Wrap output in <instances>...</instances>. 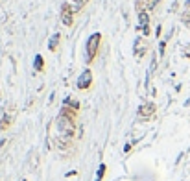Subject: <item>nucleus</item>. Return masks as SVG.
<instances>
[{"instance_id":"423d86ee","label":"nucleus","mask_w":190,"mask_h":181,"mask_svg":"<svg viewBox=\"0 0 190 181\" xmlns=\"http://www.w3.org/2000/svg\"><path fill=\"white\" fill-rule=\"evenodd\" d=\"M59 43H61V33H57V32H56V33L48 39V52H57Z\"/></svg>"},{"instance_id":"20e7f679","label":"nucleus","mask_w":190,"mask_h":181,"mask_svg":"<svg viewBox=\"0 0 190 181\" xmlns=\"http://www.w3.org/2000/svg\"><path fill=\"white\" fill-rule=\"evenodd\" d=\"M74 8L68 4V2H63V6H61V24H65L66 28H70L72 24H74Z\"/></svg>"},{"instance_id":"7ed1b4c3","label":"nucleus","mask_w":190,"mask_h":181,"mask_svg":"<svg viewBox=\"0 0 190 181\" xmlns=\"http://www.w3.org/2000/svg\"><path fill=\"white\" fill-rule=\"evenodd\" d=\"M92 81H94V74H92V70L87 67L83 72L78 76V80H76V89H78V91H89V89L92 87Z\"/></svg>"},{"instance_id":"4468645a","label":"nucleus","mask_w":190,"mask_h":181,"mask_svg":"<svg viewBox=\"0 0 190 181\" xmlns=\"http://www.w3.org/2000/svg\"><path fill=\"white\" fill-rule=\"evenodd\" d=\"M164 50H166V41H161V44H159V56L161 58L164 56Z\"/></svg>"},{"instance_id":"ddd939ff","label":"nucleus","mask_w":190,"mask_h":181,"mask_svg":"<svg viewBox=\"0 0 190 181\" xmlns=\"http://www.w3.org/2000/svg\"><path fill=\"white\" fill-rule=\"evenodd\" d=\"M87 4H89V0H76V2H74V6H72V8H74V13H80Z\"/></svg>"},{"instance_id":"9b49d317","label":"nucleus","mask_w":190,"mask_h":181,"mask_svg":"<svg viewBox=\"0 0 190 181\" xmlns=\"http://www.w3.org/2000/svg\"><path fill=\"white\" fill-rule=\"evenodd\" d=\"M139 24L144 28V26H149V13L144 9V11H139Z\"/></svg>"},{"instance_id":"9d476101","label":"nucleus","mask_w":190,"mask_h":181,"mask_svg":"<svg viewBox=\"0 0 190 181\" xmlns=\"http://www.w3.org/2000/svg\"><path fill=\"white\" fill-rule=\"evenodd\" d=\"M59 115H63L66 118H72V120H76L78 118V111H74V109H70V107H61V111H59Z\"/></svg>"},{"instance_id":"1a4fd4ad","label":"nucleus","mask_w":190,"mask_h":181,"mask_svg":"<svg viewBox=\"0 0 190 181\" xmlns=\"http://www.w3.org/2000/svg\"><path fill=\"white\" fill-rule=\"evenodd\" d=\"M63 105H65V107L74 109V111H78V113H80V107H81V105H80V102L76 100V98H72V96H66L65 102H63Z\"/></svg>"},{"instance_id":"f03ea898","label":"nucleus","mask_w":190,"mask_h":181,"mask_svg":"<svg viewBox=\"0 0 190 181\" xmlns=\"http://www.w3.org/2000/svg\"><path fill=\"white\" fill-rule=\"evenodd\" d=\"M56 126H57V129H59V137L74 139V133H76V120L66 118V117H63V115H57Z\"/></svg>"},{"instance_id":"f257e3e1","label":"nucleus","mask_w":190,"mask_h":181,"mask_svg":"<svg viewBox=\"0 0 190 181\" xmlns=\"http://www.w3.org/2000/svg\"><path fill=\"white\" fill-rule=\"evenodd\" d=\"M102 39L104 35L100 32H94L87 43H85V65H90L92 61L98 58V52H100V46H102Z\"/></svg>"},{"instance_id":"0eeeda50","label":"nucleus","mask_w":190,"mask_h":181,"mask_svg":"<svg viewBox=\"0 0 190 181\" xmlns=\"http://www.w3.org/2000/svg\"><path fill=\"white\" fill-rule=\"evenodd\" d=\"M142 43H144V39H140V37L135 43V56H137V58H142V56L148 52V44H142Z\"/></svg>"},{"instance_id":"6e6552de","label":"nucleus","mask_w":190,"mask_h":181,"mask_svg":"<svg viewBox=\"0 0 190 181\" xmlns=\"http://www.w3.org/2000/svg\"><path fill=\"white\" fill-rule=\"evenodd\" d=\"M33 70L35 72H44V59H42L41 54H35V58H33Z\"/></svg>"},{"instance_id":"6ab92c4d","label":"nucleus","mask_w":190,"mask_h":181,"mask_svg":"<svg viewBox=\"0 0 190 181\" xmlns=\"http://www.w3.org/2000/svg\"><path fill=\"white\" fill-rule=\"evenodd\" d=\"M149 2H151V0H148V4H149Z\"/></svg>"},{"instance_id":"39448f33","label":"nucleus","mask_w":190,"mask_h":181,"mask_svg":"<svg viewBox=\"0 0 190 181\" xmlns=\"http://www.w3.org/2000/svg\"><path fill=\"white\" fill-rule=\"evenodd\" d=\"M155 111H157V105L151 103V102H146V103H142L139 107V118L140 120H148V118H151L155 115Z\"/></svg>"},{"instance_id":"dca6fc26","label":"nucleus","mask_w":190,"mask_h":181,"mask_svg":"<svg viewBox=\"0 0 190 181\" xmlns=\"http://www.w3.org/2000/svg\"><path fill=\"white\" fill-rule=\"evenodd\" d=\"M149 33H151V32H149V26H144V35L149 37Z\"/></svg>"},{"instance_id":"f3484780","label":"nucleus","mask_w":190,"mask_h":181,"mask_svg":"<svg viewBox=\"0 0 190 181\" xmlns=\"http://www.w3.org/2000/svg\"><path fill=\"white\" fill-rule=\"evenodd\" d=\"M4 146H6V141H2V142H0V150H2Z\"/></svg>"},{"instance_id":"a211bd4d","label":"nucleus","mask_w":190,"mask_h":181,"mask_svg":"<svg viewBox=\"0 0 190 181\" xmlns=\"http://www.w3.org/2000/svg\"><path fill=\"white\" fill-rule=\"evenodd\" d=\"M185 58H190V50L187 52V54H185Z\"/></svg>"},{"instance_id":"f8f14e48","label":"nucleus","mask_w":190,"mask_h":181,"mask_svg":"<svg viewBox=\"0 0 190 181\" xmlns=\"http://www.w3.org/2000/svg\"><path fill=\"white\" fill-rule=\"evenodd\" d=\"M9 126H11V117H9V115H4V117L0 118V129L4 131V129H7Z\"/></svg>"},{"instance_id":"2eb2a0df","label":"nucleus","mask_w":190,"mask_h":181,"mask_svg":"<svg viewBox=\"0 0 190 181\" xmlns=\"http://www.w3.org/2000/svg\"><path fill=\"white\" fill-rule=\"evenodd\" d=\"M104 172H105V164H102V166H100V172H98V181L102 179V176H104Z\"/></svg>"}]
</instances>
